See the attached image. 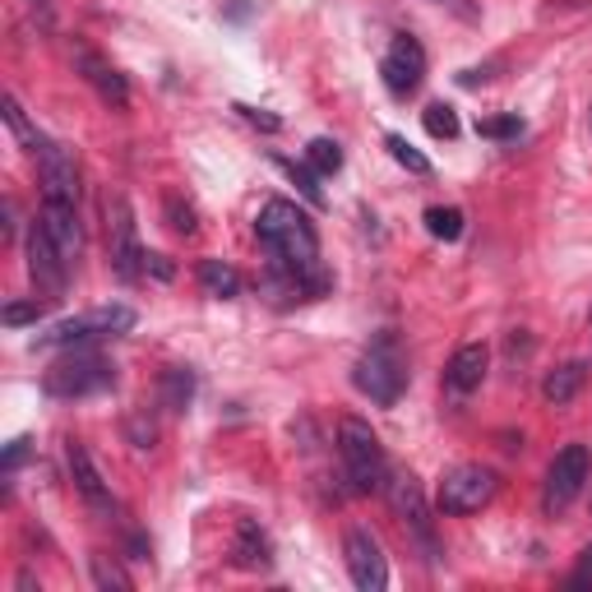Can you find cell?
<instances>
[{
	"instance_id": "6",
	"label": "cell",
	"mask_w": 592,
	"mask_h": 592,
	"mask_svg": "<svg viewBox=\"0 0 592 592\" xmlns=\"http://www.w3.org/2000/svg\"><path fill=\"white\" fill-rule=\"evenodd\" d=\"M134 329V310L130 306H97L88 315H74V320H61L56 329H47L37 347H74L88 339H107V333H126Z\"/></svg>"
},
{
	"instance_id": "17",
	"label": "cell",
	"mask_w": 592,
	"mask_h": 592,
	"mask_svg": "<svg viewBox=\"0 0 592 592\" xmlns=\"http://www.w3.org/2000/svg\"><path fill=\"white\" fill-rule=\"evenodd\" d=\"M79 66L88 70V84L103 93V103H111V107H130V84H126V74L121 70H111L107 61H97V56H79Z\"/></svg>"
},
{
	"instance_id": "14",
	"label": "cell",
	"mask_w": 592,
	"mask_h": 592,
	"mask_svg": "<svg viewBox=\"0 0 592 592\" xmlns=\"http://www.w3.org/2000/svg\"><path fill=\"white\" fill-rule=\"evenodd\" d=\"M66 463H70V477H74L79 496H84L93 509H111V490H107V482H103V472H97V463L88 459V449L79 445V440L66 445Z\"/></svg>"
},
{
	"instance_id": "23",
	"label": "cell",
	"mask_w": 592,
	"mask_h": 592,
	"mask_svg": "<svg viewBox=\"0 0 592 592\" xmlns=\"http://www.w3.org/2000/svg\"><path fill=\"white\" fill-rule=\"evenodd\" d=\"M93 565V583L97 588H107V592H130V575L116 560H107V556H93L88 560Z\"/></svg>"
},
{
	"instance_id": "15",
	"label": "cell",
	"mask_w": 592,
	"mask_h": 592,
	"mask_svg": "<svg viewBox=\"0 0 592 592\" xmlns=\"http://www.w3.org/2000/svg\"><path fill=\"white\" fill-rule=\"evenodd\" d=\"M486 366H490V352H486L482 343H467V347L453 352V362H449V370H445V384H449L453 393H472V389H482Z\"/></svg>"
},
{
	"instance_id": "18",
	"label": "cell",
	"mask_w": 592,
	"mask_h": 592,
	"mask_svg": "<svg viewBox=\"0 0 592 592\" xmlns=\"http://www.w3.org/2000/svg\"><path fill=\"white\" fill-rule=\"evenodd\" d=\"M236 565H246V569L269 565V537H264V528L254 519L236 523Z\"/></svg>"
},
{
	"instance_id": "19",
	"label": "cell",
	"mask_w": 592,
	"mask_h": 592,
	"mask_svg": "<svg viewBox=\"0 0 592 592\" xmlns=\"http://www.w3.org/2000/svg\"><path fill=\"white\" fill-rule=\"evenodd\" d=\"M200 287H204V296H213V301H232V296L241 292V273H236L227 260H204L200 264Z\"/></svg>"
},
{
	"instance_id": "27",
	"label": "cell",
	"mask_w": 592,
	"mask_h": 592,
	"mask_svg": "<svg viewBox=\"0 0 592 592\" xmlns=\"http://www.w3.org/2000/svg\"><path fill=\"white\" fill-rule=\"evenodd\" d=\"M477 134L482 140H519L523 121L519 116H490V121H477Z\"/></svg>"
},
{
	"instance_id": "31",
	"label": "cell",
	"mask_w": 592,
	"mask_h": 592,
	"mask_svg": "<svg viewBox=\"0 0 592 592\" xmlns=\"http://www.w3.org/2000/svg\"><path fill=\"white\" fill-rule=\"evenodd\" d=\"M130 440H134V449H153V440H157V426L153 422H144V417H130Z\"/></svg>"
},
{
	"instance_id": "29",
	"label": "cell",
	"mask_w": 592,
	"mask_h": 592,
	"mask_svg": "<svg viewBox=\"0 0 592 592\" xmlns=\"http://www.w3.org/2000/svg\"><path fill=\"white\" fill-rule=\"evenodd\" d=\"M5 121H10V130L19 134V140L33 144V153H37V144H43V134H33V130H28V121H24V111H19L14 97H5Z\"/></svg>"
},
{
	"instance_id": "10",
	"label": "cell",
	"mask_w": 592,
	"mask_h": 592,
	"mask_svg": "<svg viewBox=\"0 0 592 592\" xmlns=\"http://www.w3.org/2000/svg\"><path fill=\"white\" fill-rule=\"evenodd\" d=\"M343 556H347V575L362 592H380L389 583V565H384V550L380 542L370 537L366 528H352L347 542H343Z\"/></svg>"
},
{
	"instance_id": "28",
	"label": "cell",
	"mask_w": 592,
	"mask_h": 592,
	"mask_svg": "<svg viewBox=\"0 0 592 592\" xmlns=\"http://www.w3.org/2000/svg\"><path fill=\"white\" fill-rule=\"evenodd\" d=\"M283 167H287V176H292V181L301 186V194H306L310 204H324V190L315 186V176H320V171H315L310 163H306V167H296V163H283Z\"/></svg>"
},
{
	"instance_id": "7",
	"label": "cell",
	"mask_w": 592,
	"mask_h": 592,
	"mask_svg": "<svg viewBox=\"0 0 592 592\" xmlns=\"http://www.w3.org/2000/svg\"><path fill=\"white\" fill-rule=\"evenodd\" d=\"M588 472H592V453H588V445H565L560 453H556V463H550V472H546V496H542V505L556 514V509H565L569 500L583 490V482H588Z\"/></svg>"
},
{
	"instance_id": "1",
	"label": "cell",
	"mask_w": 592,
	"mask_h": 592,
	"mask_svg": "<svg viewBox=\"0 0 592 592\" xmlns=\"http://www.w3.org/2000/svg\"><path fill=\"white\" fill-rule=\"evenodd\" d=\"M254 232H260V246L273 254L279 269H315V260H320V241H315L310 218L287 200H269L260 209Z\"/></svg>"
},
{
	"instance_id": "13",
	"label": "cell",
	"mask_w": 592,
	"mask_h": 592,
	"mask_svg": "<svg viewBox=\"0 0 592 592\" xmlns=\"http://www.w3.org/2000/svg\"><path fill=\"white\" fill-rule=\"evenodd\" d=\"M389 486V505H393V514H399L403 523H412V532L430 546L436 537H430V514H426V500H422V486L407 477V472H399L393 482H384Z\"/></svg>"
},
{
	"instance_id": "5",
	"label": "cell",
	"mask_w": 592,
	"mask_h": 592,
	"mask_svg": "<svg viewBox=\"0 0 592 592\" xmlns=\"http://www.w3.org/2000/svg\"><path fill=\"white\" fill-rule=\"evenodd\" d=\"M496 472L482 467V463H459L445 472L440 482V509L445 514H477V509H486L490 500H496Z\"/></svg>"
},
{
	"instance_id": "8",
	"label": "cell",
	"mask_w": 592,
	"mask_h": 592,
	"mask_svg": "<svg viewBox=\"0 0 592 592\" xmlns=\"http://www.w3.org/2000/svg\"><path fill=\"white\" fill-rule=\"evenodd\" d=\"M380 74H384V88H389L393 97L417 93V88H422V74H426V51H422L417 37H407V33L393 37L389 56L380 61Z\"/></svg>"
},
{
	"instance_id": "3",
	"label": "cell",
	"mask_w": 592,
	"mask_h": 592,
	"mask_svg": "<svg viewBox=\"0 0 592 592\" xmlns=\"http://www.w3.org/2000/svg\"><path fill=\"white\" fill-rule=\"evenodd\" d=\"M352 384H357L370 403H380V407H393L399 403V393H403V384H407V362H403V352H399V343L384 339L380 343H370L366 352H362V362H357V370H352Z\"/></svg>"
},
{
	"instance_id": "25",
	"label": "cell",
	"mask_w": 592,
	"mask_h": 592,
	"mask_svg": "<svg viewBox=\"0 0 592 592\" xmlns=\"http://www.w3.org/2000/svg\"><path fill=\"white\" fill-rule=\"evenodd\" d=\"M422 121H426V130L436 134V140H453V134H459V116H453V107H445V103H430L422 111Z\"/></svg>"
},
{
	"instance_id": "20",
	"label": "cell",
	"mask_w": 592,
	"mask_h": 592,
	"mask_svg": "<svg viewBox=\"0 0 592 592\" xmlns=\"http://www.w3.org/2000/svg\"><path fill=\"white\" fill-rule=\"evenodd\" d=\"M426 232L436 236V241H459V236H463V209L430 204V209H426Z\"/></svg>"
},
{
	"instance_id": "26",
	"label": "cell",
	"mask_w": 592,
	"mask_h": 592,
	"mask_svg": "<svg viewBox=\"0 0 592 592\" xmlns=\"http://www.w3.org/2000/svg\"><path fill=\"white\" fill-rule=\"evenodd\" d=\"M43 310H47V301H37L33 296V301H10L5 310H0V320H5L10 329H19V324H37L43 320Z\"/></svg>"
},
{
	"instance_id": "21",
	"label": "cell",
	"mask_w": 592,
	"mask_h": 592,
	"mask_svg": "<svg viewBox=\"0 0 592 592\" xmlns=\"http://www.w3.org/2000/svg\"><path fill=\"white\" fill-rule=\"evenodd\" d=\"M190 393H194V375H190L186 366H171V370L163 375V403H167L171 412H186Z\"/></svg>"
},
{
	"instance_id": "4",
	"label": "cell",
	"mask_w": 592,
	"mask_h": 592,
	"mask_svg": "<svg viewBox=\"0 0 592 592\" xmlns=\"http://www.w3.org/2000/svg\"><path fill=\"white\" fill-rule=\"evenodd\" d=\"M111 384H116V366L93 357V352H70V357L56 362L43 380L51 399H88V393H103Z\"/></svg>"
},
{
	"instance_id": "11",
	"label": "cell",
	"mask_w": 592,
	"mask_h": 592,
	"mask_svg": "<svg viewBox=\"0 0 592 592\" xmlns=\"http://www.w3.org/2000/svg\"><path fill=\"white\" fill-rule=\"evenodd\" d=\"M37 176H43V194L47 200H61V204H74L79 200V171H74V157L43 140L37 144Z\"/></svg>"
},
{
	"instance_id": "9",
	"label": "cell",
	"mask_w": 592,
	"mask_h": 592,
	"mask_svg": "<svg viewBox=\"0 0 592 592\" xmlns=\"http://www.w3.org/2000/svg\"><path fill=\"white\" fill-rule=\"evenodd\" d=\"M24 250H28V279H33V287L43 292L47 301H56V296L66 292V273H70V264L61 260V250L51 246V236L43 232V223H33Z\"/></svg>"
},
{
	"instance_id": "22",
	"label": "cell",
	"mask_w": 592,
	"mask_h": 592,
	"mask_svg": "<svg viewBox=\"0 0 592 592\" xmlns=\"http://www.w3.org/2000/svg\"><path fill=\"white\" fill-rule=\"evenodd\" d=\"M306 163L320 171V176H333V171L343 167V149L333 144V140H310L306 144Z\"/></svg>"
},
{
	"instance_id": "32",
	"label": "cell",
	"mask_w": 592,
	"mask_h": 592,
	"mask_svg": "<svg viewBox=\"0 0 592 592\" xmlns=\"http://www.w3.org/2000/svg\"><path fill=\"white\" fill-rule=\"evenodd\" d=\"M236 111H241V116H246V121H250V126H260V130H269V134H273V130H283V121H279V116H269V111H254V107H236Z\"/></svg>"
},
{
	"instance_id": "16",
	"label": "cell",
	"mask_w": 592,
	"mask_h": 592,
	"mask_svg": "<svg viewBox=\"0 0 592 592\" xmlns=\"http://www.w3.org/2000/svg\"><path fill=\"white\" fill-rule=\"evenodd\" d=\"M583 380H588V362H565V366H556L542 380V399L550 403V407H565V403H575L579 399V389H583Z\"/></svg>"
},
{
	"instance_id": "2",
	"label": "cell",
	"mask_w": 592,
	"mask_h": 592,
	"mask_svg": "<svg viewBox=\"0 0 592 592\" xmlns=\"http://www.w3.org/2000/svg\"><path fill=\"white\" fill-rule=\"evenodd\" d=\"M339 453H343V472L352 490H362V496H370V490H384V449H380V436L362 422V417H343L339 422Z\"/></svg>"
},
{
	"instance_id": "34",
	"label": "cell",
	"mask_w": 592,
	"mask_h": 592,
	"mask_svg": "<svg viewBox=\"0 0 592 592\" xmlns=\"http://www.w3.org/2000/svg\"><path fill=\"white\" fill-rule=\"evenodd\" d=\"M569 588H592V546L583 550V560L575 569V579H569Z\"/></svg>"
},
{
	"instance_id": "30",
	"label": "cell",
	"mask_w": 592,
	"mask_h": 592,
	"mask_svg": "<svg viewBox=\"0 0 592 592\" xmlns=\"http://www.w3.org/2000/svg\"><path fill=\"white\" fill-rule=\"evenodd\" d=\"M167 218H171V232H181V236L194 232V209H190V204L181 209V200H176V194H167Z\"/></svg>"
},
{
	"instance_id": "12",
	"label": "cell",
	"mask_w": 592,
	"mask_h": 592,
	"mask_svg": "<svg viewBox=\"0 0 592 592\" xmlns=\"http://www.w3.org/2000/svg\"><path fill=\"white\" fill-rule=\"evenodd\" d=\"M43 232L51 236V246L61 250V260L66 264H74L79 254H84V227H79V213H74V204H61V200H47L43 204Z\"/></svg>"
},
{
	"instance_id": "24",
	"label": "cell",
	"mask_w": 592,
	"mask_h": 592,
	"mask_svg": "<svg viewBox=\"0 0 592 592\" xmlns=\"http://www.w3.org/2000/svg\"><path fill=\"white\" fill-rule=\"evenodd\" d=\"M384 149L393 153V163H399V167H407L412 176H430V163H426V157H422L417 149H412V144L403 140V134H389V140H384Z\"/></svg>"
},
{
	"instance_id": "33",
	"label": "cell",
	"mask_w": 592,
	"mask_h": 592,
	"mask_svg": "<svg viewBox=\"0 0 592 592\" xmlns=\"http://www.w3.org/2000/svg\"><path fill=\"white\" fill-rule=\"evenodd\" d=\"M144 273H153V279H163V283H171V260L167 254H144Z\"/></svg>"
}]
</instances>
